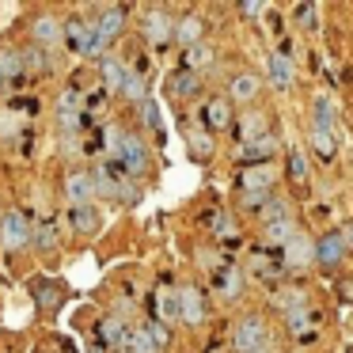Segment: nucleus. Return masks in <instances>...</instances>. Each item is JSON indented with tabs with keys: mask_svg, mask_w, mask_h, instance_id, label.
<instances>
[{
	"mask_svg": "<svg viewBox=\"0 0 353 353\" xmlns=\"http://www.w3.org/2000/svg\"><path fill=\"white\" fill-rule=\"evenodd\" d=\"M110 160L118 163V171H122L125 179H141L148 171V145L137 137V133H125L122 130V137H118Z\"/></svg>",
	"mask_w": 353,
	"mask_h": 353,
	"instance_id": "obj_1",
	"label": "nucleus"
},
{
	"mask_svg": "<svg viewBox=\"0 0 353 353\" xmlns=\"http://www.w3.org/2000/svg\"><path fill=\"white\" fill-rule=\"evenodd\" d=\"M270 342V327L262 315H239L236 327H232V350L236 353H262Z\"/></svg>",
	"mask_w": 353,
	"mask_h": 353,
	"instance_id": "obj_2",
	"label": "nucleus"
},
{
	"mask_svg": "<svg viewBox=\"0 0 353 353\" xmlns=\"http://www.w3.org/2000/svg\"><path fill=\"white\" fill-rule=\"evenodd\" d=\"M0 247L4 251H23L31 247V221H27L19 209H8V213H0Z\"/></svg>",
	"mask_w": 353,
	"mask_h": 353,
	"instance_id": "obj_3",
	"label": "nucleus"
},
{
	"mask_svg": "<svg viewBox=\"0 0 353 353\" xmlns=\"http://www.w3.org/2000/svg\"><path fill=\"white\" fill-rule=\"evenodd\" d=\"M141 34H145L148 46L163 50L171 46V34H175V16H171L168 8H148L145 16H141Z\"/></svg>",
	"mask_w": 353,
	"mask_h": 353,
	"instance_id": "obj_4",
	"label": "nucleus"
},
{
	"mask_svg": "<svg viewBox=\"0 0 353 353\" xmlns=\"http://www.w3.org/2000/svg\"><path fill=\"white\" fill-rule=\"evenodd\" d=\"M232 122H236V114H232V103L224 99V95H209V99L201 103V125H205L209 137L232 130Z\"/></svg>",
	"mask_w": 353,
	"mask_h": 353,
	"instance_id": "obj_5",
	"label": "nucleus"
},
{
	"mask_svg": "<svg viewBox=\"0 0 353 353\" xmlns=\"http://www.w3.org/2000/svg\"><path fill=\"white\" fill-rule=\"evenodd\" d=\"M277 179L281 175H277L274 163H247L239 171V194H270Z\"/></svg>",
	"mask_w": 353,
	"mask_h": 353,
	"instance_id": "obj_6",
	"label": "nucleus"
},
{
	"mask_svg": "<svg viewBox=\"0 0 353 353\" xmlns=\"http://www.w3.org/2000/svg\"><path fill=\"white\" fill-rule=\"evenodd\" d=\"M312 262H315V243L304 236V232H296L292 239L281 243V266L285 270H307Z\"/></svg>",
	"mask_w": 353,
	"mask_h": 353,
	"instance_id": "obj_7",
	"label": "nucleus"
},
{
	"mask_svg": "<svg viewBox=\"0 0 353 353\" xmlns=\"http://www.w3.org/2000/svg\"><path fill=\"white\" fill-rule=\"evenodd\" d=\"M61 194H65V201H69L72 209L77 205H92L95 201V186H92V171H69L65 175V183H61Z\"/></svg>",
	"mask_w": 353,
	"mask_h": 353,
	"instance_id": "obj_8",
	"label": "nucleus"
},
{
	"mask_svg": "<svg viewBox=\"0 0 353 353\" xmlns=\"http://www.w3.org/2000/svg\"><path fill=\"white\" fill-rule=\"evenodd\" d=\"M125 338H130V323H125L122 315H103V319L95 323V342H99L103 350H125Z\"/></svg>",
	"mask_w": 353,
	"mask_h": 353,
	"instance_id": "obj_9",
	"label": "nucleus"
},
{
	"mask_svg": "<svg viewBox=\"0 0 353 353\" xmlns=\"http://www.w3.org/2000/svg\"><path fill=\"white\" fill-rule=\"evenodd\" d=\"M259 95H262V77L259 72H236L232 84H228V92H224V99L239 103V107H251Z\"/></svg>",
	"mask_w": 353,
	"mask_h": 353,
	"instance_id": "obj_10",
	"label": "nucleus"
},
{
	"mask_svg": "<svg viewBox=\"0 0 353 353\" xmlns=\"http://www.w3.org/2000/svg\"><path fill=\"white\" fill-rule=\"evenodd\" d=\"M266 77H270V84H274L277 92H292L296 69H292V57H285V50H274V54L266 57Z\"/></svg>",
	"mask_w": 353,
	"mask_h": 353,
	"instance_id": "obj_11",
	"label": "nucleus"
},
{
	"mask_svg": "<svg viewBox=\"0 0 353 353\" xmlns=\"http://www.w3.org/2000/svg\"><path fill=\"white\" fill-rule=\"evenodd\" d=\"M232 130L239 133L243 145H251V141H259V137H266V133H270V114H266V110H251V107H247L243 114L232 122Z\"/></svg>",
	"mask_w": 353,
	"mask_h": 353,
	"instance_id": "obj_12",
	"label": "nucleus"
},
{
	"mask_svg": "<svg viewBox=\"0 0 353 353\" xmlns=\"http://www.w3.org/2000/svg\"><path fill=\"white\" fill-rule=\"evenodd\" d=\"M175 296H179V323L198 327V323L205 319V296H201V289L183 285V289H175Z\"/></svg>",
	"mask_w": 353,
	"mask_h": 353,
	"instance_id": "obj_13",
	"label": "nucleus"
},
{
	"mask_svg": "<svg viewBox=\"0 0 353 353\" xmlns=\"http://www.w3.org/2000/svg\"><path fill=\"white\" fill-rule=\"evenodd\" d=\"M345 243H342V236L338 232H327V236H319L315 239V262H319L323 270H338L345 262Z\"/></svg>",
	"mask_w": 353,
	"mask_h": 353,
	"instance_id": "obj_14",
	"label": "nucleus"
},
{
	"mask_svg": "<svg viewBox=\"0 0 353 353\" xmlns=\"http://www.w3.org/2000/svg\"><path fill=\"white\" fill-rule=\"evenodd\" d=\"M183 137H186V156H190L194 163H209V160H213V137H209L201 125L186 122L183 125Z\"/></svg>",
	"mask_w": 353,
	"mask_h": 353,
	"instance_id": "obj_15",
	"label": "nucleus"
},
{
	"mask_svg": "<svg viewBox=\"0 0 353 353\" xmlns=\"http://www.w3.org/2000/svg\"><path fill=\"white\" fill-rule=\"evenodd\" d=\"M92 31L99 34L107 46H110L114 39H122V31H125V8H118V4H114V8H103L99 19L92 23Z\"/></svg>",
	"mask_w": 353,
	"mask_h": 353,
	"instance_id": "obj_16",
	"label": "nucleus"
},
{
	"mask_svg": "<svg viewBox=\"0 0 353 353\" xmlns=\"http://www.w3.org/2000/svg\"><path fill=\"white\" fill-rule=\"evenodd\" d=\"M69 224H72V232L77 236H95V232L103 228V209L95 205H77V209H69Z\"/></svg>",
	"mask_w": 353,
	"mask_h": 353,
	"instance_id": "obj_17",
	"label": "nucleus"
},
{
	"mask_svg": "<svg viewBox=\"0 0 353 353\" xmlns=\"http://www.w3.org/2000/svg\"><path fill=\"white\" fill-rule=\"evenodd\" d=\"M61 42V19L57 16H39L31 23V46H39V50H50V46H57Z\"/></svg>",
	"mask_w": 353,
	"mask_h": 353,
	"instance_id": "obj_18",
	"label": "nucleus"
},
{
	"mask_svg": "<svg viewBox=\"0 0 353 353\" xmlns=\"http://www.w3.org/2000/svg\"><path fill=\"white\" fill-rule=\"evenodd\" d=\"M171 42H179L183 50L205 42V23H201V16H183V19H175V34H171Z\"/></svg>",
	"mask_w": 353,
	"mask_h": 353,
	"instance_id": "obj_19",
	"label": "nucleus"
},
{
	"mask_svg": "<svg viewBox=\"0 0 353 353\" xmlns=\"http://www.w3.org/2000/svg\"><path fill=\"white\" fill-rule=\"evenodd\" d=\"M88 39H92V23H88V19H65V23H61V42L72 50V54L84 57Z\"/></svg>",
	"mask_w": 353,
	"mask_h": 353,
	"instance_id": "obj_20",
	"label": "nucleus"
},
{
	"mask_svg": "<svg viewBox=\"0 0 353 353\" xmlns=\"http://www.w3.org/2000/svg\"><path fill=\"white\" fill-rule=\"evenodd\" d=\"M312 125L315 130L338 133V103L330 99V95H315L312 99Z\"/></svg>",
	"mask_w": 353,
	"mask_h": 353,
	"instance_id": "obj_21",
	"label": "nucleus"
},
{
	"mask_svg": "<svg viewBox=\"0 0 353 353\" xmlns=\"http://www.w3.org/2000/svg\"><path fill=\"white\" fill-rule=\"evenodd\" d=\"M285 330H289L296 342H312V338H315V315H312V307H296V312L285 315Z\"/></svg>",
	"mask_w": 353,
	"mask_h": 353,
	"instance_id": "obj_22",
	"label": "nucleus"
},
{
	"mask_svg": "<svg viewBox=\"0 0 353 353\" xmlns=\"http://www.w3.org/2000/svg\"><path fill=\"white\" fill-rule=\"evenodd\" d=\"M296 232H300V224L292 221L289 213L274 216V221H262V236H266V243H274V247H281L285 239H292Z\"/></svg>",
	"mask_w": 353,
	"mask_h": 353,
	"instance_id": "obj_23",
	"label": "nucleus"
},
{
	"mask_svg": "<svg viewBox=\"0 0 353 353\" xmlns=\"http://www.w3.org/2000/svg\"><path fill=\"white\" fill-rule=\"evenodd\" d=\"M277 137L274 133H266V137H259V141H251V145H243L239 148V160H243V168L247 163H270V156L277 152Z\"/></svg>",
	"mask_w": 353,
	"mask_h": 353,
	"instance_id": "obj_24",
	"label": "nucleus"
},
{
	"mask_svg": "<svg viewBox=\"0 0 353 353\" xmlns=\"http://www.w3.org/2000/svg\"><path fill=\"white\" fill-rule=\"evenodd\" d=\"M130 72V65L118 61V57H103L99 61V88L103 92H122V80Z\"/></svg>",
	"mask_w": 353,
	"mask_h": 353,
	"instance_id": "obj_25",
	"label": "nucleus"
},
{
	"mask_svg": "<svg viewBox=\"0 0 353 353\" xmlns=\"http://www.w3.org/2000/svg\"><path fill=\"white\" fill-rule=\"evenodd\" d=\"M168 92L175 95V99H194V95L201 92V77L190 72V69H179V72L168 77Z\"/></svg>",
	"mask_w": 353,
	"mask_h": 353,
	"instance_id": "obj_26",
	"label": "nucleus"
},
{
	"mask_svg": "<svg viewBox=\"0 0 353 353\" xmlns=\"http://www.w3.org/2000/svg\"><path fill=\"white\" fill-rule=\"evenodd\" d=\"M23 77V61H19V50H0V92H8L12 84H19Z\"/></svg>",
	"mask_w": 353,
	"mask_h": 353,
	"instance_id": "obj_27",
	"label": "nucleus"
},
{
	"mask_svg": "<svg viewBox=\"0 0 353 353\" xmlns=\"http://www.w3.org/2000/svg\"><path fill=\"white\" fill-rule=\"evenodd\" d=\"M307 141H312V152L319 156V160H334L338 156V133L330 130H315V125H307Z\"/></svg>",
	"mask_w": 353,
	"mask_h": 353,
	"instance_id": "obj_28",
	"label": "nucleus"
},
{
	"mask_svg": "<svg viewBox=\"0 0 353 353\" xmlns=\"http://www.w3.org/2000/svg\"><path fill=\"white\" fill-rule=\"evenodd\" d=\"M216 61V50L209 46V42H198V46H190V50H183V69H190V72H205L209 65Z\"/></svg>",
	"mask_w": 353,
	"mask_h": 353,
	"instance_id": "obj_29",
	"label": "nucleus"
},
{
	"mask_svg": "<svg viewBox=\"0 0 353 353\" xmlns=\"http://www.w3.org/2000/svg\"><path fill=\"white\" fill-rule=\"evenodd\" d=\"M179 319V296H175V289H168V285H160L156 289V323H175Z\"/></svg>",
	"mask_w": 353,
	"mask_h": 353,
	"instance_id": "obj_30",
	"label": "nucleus"
},
{
	"mask_svg": "<svg viewBox=\"0 0 353 353\" xmlns=\"http://www.w3.org/2000/svg\"><path fill=\"white\" fill-rule=\"evenodd\" d=\"M31 243L39 247V251H57V243H61V232H57L54 221H42L39 228H31Z\"/></svg>",
	"mask_w": 353,
	"mask_h": 353,
	"instance_id": "obj_31",
	"label": "nucleus"
},
{
	"mask_svg": "<svg viewBox=\"0 0 353 353\" xmlns=\"http://www.w3.org/2000/svg\"><path fill=\"white\" fill-rule=\"evenodd\" d=\"M118 95H125V99H130V103H137V107H141V103L148 99L145 77H141L137 69H130V72H125V80H122V92H118Z\"/></svg>",
	"mask_w": 353,
	"mask_h": 353,
	"instance_id": "obj_32",
	"label": "nucleus"
},
{
	"mask_svg": "<svg viewBox=\"0 0 353 353\" xmlns=\"http://www.w3.org/2000/svg\"><path fill=\"white\" fill-rule=\"evenodd\" d=\"M31 292H34V300H39L42 307H50V312L61 304V289H57L54 281H46V277H39V281L31 285Z\"/></svg>",
	"mask_w": 353,
	"mask_h": 353,
	"instance_id": "obj_33",
	"label": "nucleus"
},
{
	"mask_svg": "<svg viewBox=\"0 0 353 353\" xmlns=\"http://www.w3.org/2000/svg\"><path fill=\"white\" fill-rule=\"evenodd\" d=\"M285 179L289 183H307V163L300 156V148H289V156H285Z\"/></svg>",
	"mask_w": 353,
	"mask_h": 353,
	"instance_id": "obj_34",
	"label": "nucleus"
},
{
	"mask_svg": "<svg viewBox=\"0 0 353 353\" xmlns=\"http://www.w3.org/2000/svg\"><path fill=\"white\" fill-rule=\"evenodd\" d=\"M141 122H145V130H152V133H163V110H160V103L148 95L145 103H141Z\"/></svg>",
	"mask_w": 353,
	"mask_h": 353,
	"instance_id": "obj_35",
	"label": "nucleus"
},
{
	"mask_svg": "<svg viewBox=\"0 0 353 353\" xmlns=\"http://www.w3.org/2000/svg\"><path fill=\"white\" fill-rule=\"evenodd\" d=\"M19 61H23V72L27 69H31V72H46L50 69V54H46V50H39V46L19 50Z\"/></svg>",
	"mask_w": 353,
	"mask_h": 353,
	"instance_id": "obj_36",
	"label": "nucleus"
},
{
	"mask_svg": "<svg viewBox=\"0 0 353 353\" xmlns=\"http://www.w3.org/2000/svg\"><path fill=\"white\" fill-rule=\"evenodd\" d=\"M209 228H213V236L216 239H236L239 236V228H236V221H232V213H224V209H221V213H209Z\"/></svg>",
	"mask_w": 353,
	"mask_h": 353,
	"instance_id": "obj_37",
	"label": "nucleus"
},
{
	"mask_svg": "<svg viewBox=\"0 0 353 353\" xmlns=\"http://www.w3.org/2000/svg\"><path fill=\"white\" fill-rule=\"evenodd\" d=\"M213 285H216V292H221V296H236V292H239V274L232 266H224V270H216Z\"/></svg>",
	"mask_w": 353,
	"mask_h": 353,
	"instance_id": "obj_38",
	"label": "nucleus"
},
{
	"mask_svg": "<svg viewBox=\"0 0 353 353\" xmlns=\"http://www.w3.org/2000/svg\"><path fill=\"white\" fill-rule=\"evenodd\" d=\"M277 307L289 315V312H296V307H307V296L300 289H281L277 292Z\"/></svg>",
	"mask_w": 353,
	"mask_h": 353,
	"instance_id": "obj_39",
	"label": "nucleus"
},
{
	"mask_svg": "<svg viewBox=\"0 0 353 353\" xmlns=\"http://www.w3.org/2000/svg\"><path fill=\"white\" fill-rule=\"evenodd\" d=\"M315 16H319V8H315V4H296V19L307 27V31L315 27Z\"/></svg>",
	"mask_w": 353,
	"mask_h": 353,
	"instance_id": "obj_40",
	"label": "nucleus"
},
{
	"mask_svg": "<svg viewBox=\"0 0 353 353\" xmlns=\"http://www.w3.org/2000/svg\"><path fill=\"white\" fill-rule=\"evenodd\" d=\"M342 236V243H345V251H353V221H345V228L338 232Z\"/></svg>",
	"mask_w": 353,
	"mask_h": 353,
	"instance_id": "obj_41",
	"label": "nucleus"
},
{
	"mask_svg": "<svg viewBox=\"0 0 353 353\" xmlns=\"http://www.w3.org/2000/svg\"><path fill=\"white\" fill-rule=\"evenodd\" d=\"M342 296L353 304V277H350V281H342Z\"/></svg>",
	"mask_w": 353,
	"mask_h": 353,
	"instance_id": "obj_42",
	"label": "nucleus"
},
{
	"mask_svg": "<svg viewBox=\"0 0 353 353\" xmlns=\"http://www.w3.org/2000/svg\"><path fill=\"white\" fill-rule=\"evenodd\" d=\"M239 12H243V16H259V12H262V4H243Z\"/></svg>",
	"mask_w": 353,
	"mask_h": 353,
	"instance_id": "obj_43",
	"label": "nucleus"
},
{
	"mask_svg": "<svg viewBox=\"0 0 353 353\" xmlns=\"http://www.w3.org/2000/svg\"><path fill=\"white\" fill-rule=\"evenodd\" d=\"M209 353H221V350H209Z\"/></svg>",
	"mask_w": 353,
	"mask_h": 353,
	"instance_id": "obj_44",
	"label": "nucleus"
},
{
	"mask_svg": "<svg viewBox=\"0 0 353 353\" xmlns=\"http://www.w3.org/2000/svg\"><path fill=\"white\" fill-rule=\"evenodd\" d=\"M345 353H353V350H345Z\"/></svg>",
	"mask_w": 353,
	"mask_h": 353,
	"instance_id": "obj_45",
	"label": "nucleus"
}]
</instances>
